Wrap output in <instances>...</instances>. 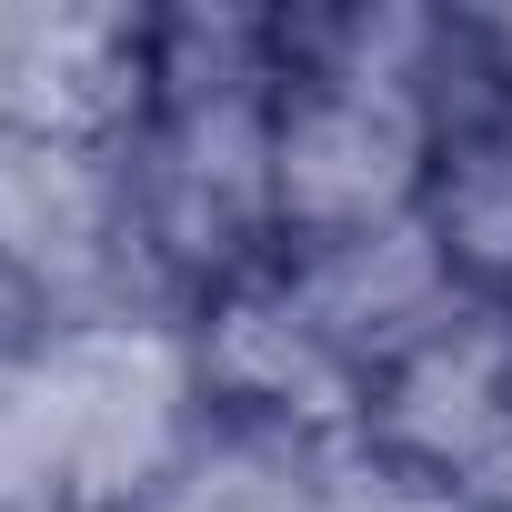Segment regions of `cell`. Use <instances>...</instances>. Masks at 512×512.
Masks as SVG:
<instances>
[{"label": "cell", "mask_w": 512, "mask_h": 512, "mask_svg": "<svg viewBox=\"0 0 512 512\" xmlns=\"http://www.w3.org/2000/svg\"><path fill=\"white\" fill-rule=\"evenodd\" d=\"M512 432V312H452L432 342L372 372L362 402V462L422 472V482H472L492 442Z\"/></svg>", "instance_id": "cell-5"}, {"label": "cell", "mask_w": 512, "mask_h": 512, "mask_svg": "<svg viewBox=\"0 0 512 512\" xmlns=\"http://www.w3.org/2000/svg\"><path fill=\"white\" fill-rule=\"evenodd\" d=\"M181 332H191V372H201L211 432L292 442V452H352L362 442L372 372L322 342V322L292 302L282 272H251V282L191 302Z\"/></svg>", "instance_id": "cell-3"}, {"label": "cell", "mask_w": 512, "mask_h": 512, "mask_svg": "<svg viewBox=\"0 0 512 512\" xmlns=\"http://www.w3.org/2000/svg\"><path fill=\"white\" fill-rule=\"evenodd\" d=\"M51 402H61V452H71V512H151L181 462L201 452V372L181 312H101L31 332Z\"/></svg>", "instance_id": "cell-1"}, {"label": "cell", "mask_w": 512, "mask_h": 512, "mask_svg": "<svg viewBox=\"0 0 512 512\" xmlns=\"http://www.w3.org/2000/svg\"><path fill=\"white\" fill-rule=\"evenodd\" d=\"M332 512H492L472 482H422V472H382L362 452H332Z\"/></svg>", "instance_id": "cell-9"}, {"label": "cell", "mask_w": 512, "mask_h": 512, "mask_svg": "<svg viewBox=\"0 0 512 512\" xmlns=\"http://www.w3.org/2000/svg\"><path fill=\"white\" fill-rule=\"evenodd\" d=\"M151 21L91 0H11L0 11V141L131 151L151 121Z\"/></svg>", "instance_id": "cell-4"}, {"label": "cell", "mask_w": 512, "mask_h": 512, "mask_svg": "<svg viewBox=\"0 0 512 512\" xmlns=\"http://www.w3.org/2000/svg\"><path fill=\"white\" fill-rule=\"evenodd\" d=\"M272 272H282L292 302L322 322V342L352 352L362 372L402 362V352L432 342L452 312H472V302L452 292V272H442V251H432L422 211L392 221V231H352V241H322V251H282Z\"/></svg>", "instance_id": "cell-6"}, {"label": "cell", "mask_w": 512, "mask_h": 512, "mask_svg": "<svg viewBox=\"0 0 512 512\" xmlns=\"http://www.w3.org/2000/svg\"><path fill=\"white\" fill-rule=\"evenodd\" d=\"M0 302L31 332L161 302L141 211H131V151L0 141Z\"/></svg>", "instance_id": "cell-2"}, {"label": "cell", "mask_w": 512, "mask_h": 512, "mask_svg": "<svg viewBox=\"0 0 512 512\" xmlns=\"http://www.w3.org/2000/svg\"><path fill=\"white\" fill-rule=\"evenodd\" d=\"M422 231L462 302L512 312V101H502V81L452 111L432 191H422Z\"/></svg>", "instance_id": "cell-7"}, {"label": "cell", "mask_w": 512, "mask_h": 512, "mask_svg": "<svg viewBox=\"0 0 512 512\" xmlns=\"http://www.w3.org/2000/svg\"><path fill=\"white\" fill-rule=\"evenodd\" d=\"M472 492H482V502H492V512H512V432H502V442H492V462H482V472H472Z\"/></svg>", "instance_id": "cell-10"}, {"label": "cell", "mask_w": 512, "mask_h": 512, "mask_svg": "<svg viewBox=\"0 0 512 512\" xmlns=\"http://www.w3.org/2000/svg\"><path fill=\"white\" fill-rule=\"evenodd\" d=\"M151 512H332V452L251 442V432H201L181 482Z\"/></svg>", "instance_id": "cell-8"}]
</instances>
